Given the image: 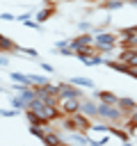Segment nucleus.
I'll list each match as a JSON object with an SVG mask.
<instances>
[{
  "label": "nucleus",
  "mask_w": 137,
  "mask_h": 146,
  "mask_svg": "<svg viewBox=\"0 0 137 146\" xmlns=\"http://www.w3.org/2000/svg\"><path fill=\"white\" fill-rule=\"evenodd\" d=\"M27 110H32L39 119H43V121H48V123H53V121H59L64 114L59 112V107L57 105H53V103H48L46 98H41V96H37L32 103H30V107Z\"/></svg>",
  "instance_id": "obj_1"
},
{
  "label": "nucleus",
  "mask_w": 137,
  "mask_h": 146,
  "mask_svg": "<svg viewBox=\"0 0 137 146\" xmlns=\"http://www.w3.org/2000/svg\"><path fill=\"white\" fill-rule=\"evenodd\" d=\"M91 119L87 116V114H82V112H75V114H71V116H62L59 119V130H64V132H89L91 130Z\"/></svg>",
  "instance_id": "obj_2"
},
{
  "label": "nucleus",
  "mask_w": 137,
  "mask_h": 146,
  "mask_svg": "<svg viewBox=\"0 0 137 146\" xmlns=\"http://www.w3.org/2000/svg\"><path fill=\"white\" fill-rule=\"evenodd\" d=\"M119 46V34H114V32H105V30H98L96 34H94V48L105 57V55H110V52H114V48Z\"/></svg>",
  "instance_id": "obj_3"
},
{
  "label": "nucleus",
  "mask_w": 137,
  "mask_h": 146,
  "mask_svg": "<svg viewBox=\"0 0 137 146\" xmlns=\"http://www.w3.org/2000/svg\"><path fill=\"white\" fill-rule=\"evenodd\" d=\"M98 119L100 121H107V123H112V125H119V123H123V112L116 107V105H110V103H100L98 100Z\"/></svg>",
  "instance_id": "obj_4"
},
{
  "label": "nucleus",
  "mask_w": 137,
  "mask_h": 146,
  "mask_svg": "<svg viewBox=\"0 0 137 146\" xmlns=\"http://www.w3.org/2000/svg\"><path fill=\"white\" fill-rule=\"evenodd\" d=\"M68 43H71V50H73V52L84 50V48H94V34H91V32H82V34H78V36H71Z\"/></svg>",
  "instance_id": "obj_5"
},
{
  "label": "nucleus",
  "mask_w": 137,
  "mask_h": 146,
  "mask_svg": "<svg viewBox=\"0 0 137 146\" xmlns=\"http://www.w3.org/2000/svg\"><path fill=\"white\" fill-rule=\"evenodd\" d=\"M57 107H59V112H62L64 116H71V114L80 112L82 98H59V100H57Z\"/></svg>",
  "instance_id": "obj_6"
},
{
  "label": "nucleus",
  "mask_w": 137,
  "mask_h": 146,
  "mask_svg": "<svg viewBox=\"0 0 137 146\" xmlns=\"http://www.w3.org/2000/svg\"><path fill=\"white\" fill-rule=\"evenodd\" d=\"M119 46L121 48H137V25L119 30Z\"/></svg>",
  "instance_id": "obj_7"
},
{
  "label": "nucleus",
  "mask_w": 137,
  "mask_h": 146,
  "mask_svg": "<svg viewBox=\"0 0 137 146\" xmlns=\"http://www.w3.org/2000/svg\"><path fill=\"white\" fill-rule=\"evenodd\" d=\"M59 98H84V94L80 91V87H75L68 80V82H59Z\"/></svg>",
  "instance_id": "obj_8"
},
{
  "label": "nucleus",
  "mask_w": 137,
  "mask_h": 146,
  "mask_svg": "<svg viewBox=\"0 0 137 146\" xmlns=\"http://www.w3.org/2000/svg\"><path fill=\"white\" fill-rule=\"evenodd\" d=\"M80 112H82V114H87L91 121H96V119H98V103L84 96V98H82V107H80Z\"/></svg>",
  "instance_id": "obj_9"
},
{
  "label": "nucleus",
  "mask_w": 137,
  "mask_h": 146,
  "mask_svg": "<svg viewBox=\"0 0 137 146\" xmlns=\"http://www.w3.org/2000/svg\"><path fill=\"white\" fill-rule=\"evenodd\" d=\"M116 107H119V110L123 112V116L128 119V116L137 110V103H135L132 98H119V100H116Z\"/></svg>",
  "instance_id": "obj_10"
},
{
  "label": "nucleus",
  "mask_w": 137,
  "mask_h": 146,
  "mask_svg": "<svg viewBox=\"0 0 137 146\" xmlns=\"http://www.w3.org/2000/svg\"><path fill=\"white\" fill-rule=\"evenodd\" d=\"M59 141H64V139H62V132L55 130V128H50V130L43 135V144H46V146H57Z\"/></svg>",
  "instance_id": "obj_11"
},
{
  "label": "nucleus",
  "mask_w": 137,
  "mask_h": 146,
  "mask_svg": "<svg viewBox=\"0 0 137 146\" xmlns=\"http://www.w3.org/2000/svg\"><path fill=\"white\" fill-rule=\"evenodd\" d=\"M96 98L100 103H110V105H116V100H119V96L112 91H96Z\"/></svg>",
  "instance_id": "obj_12"
},
{
  "label": "nucleus",
  "mask_w": 137,
  "mask_h": 146,
  "mask_svg": "<svg viewBox=\"0 0 137 146\" xmlns=\"http://www.w3.org/2000/svg\"><path fill=\"white\" fill-rule=\"evenodd\" d=\"M14 50H18V46H16L11 39H7V36H2V34H0V52H5V55H7V52H14Z\"/></svg>",
  "instance_id": "obj_13"
},
{
  "label": "nucleus",
  "mask_w": 137,
  "mask_h": 146,
  "mask_svg": "<svg viewBox=\"0 0 137 146\" xmlns=\"http://www.w3.org/2000/svg\"><path fill=\"white\" fill-rule=\"evenodd\" d=\"M123 5H126L123 0H105L100 7H103V9H107V11H114V9H121Z\"/></svg>",
  "instance_id": "obj_14"
},
{
  "label": "nucleus",
  "mask_w": 137,
  "mask_h": 146,
  "mask_svg": "<svg viewBox=\"0 0 137 146\" xmlns=\"http://www.w3.org/2000/svg\"><path fill=\"white\" fill-rule=\"evenodd\" d=\"M71 82L75 87H84V89H94V82L89 78H71Z\"/></svg>",
  "instance_id": "obj_15"
},
{
  "label": "nucleus",
  "mask_w": 137,
  "mask_h": 146,
  "mask_svg": "<svg viewBox=\"0 0 137 146\" xmlns=\"http://www.w3.org/2000/svg\"><path fill=\"white\" fill-rule=\"evenodd\" d=\"M53 14H55V7H46V9H41V11L37 14V21L43 23V21H48V16H53Z\"/></svg>",
  "instance_id": "obj_16"
},
{
  "label": "nucleus",
  "mask_w": 137,
  "mask_h": 146,
  "mask_svg": "<svg viewBox=\"0 0 137 146\" xmlns=\"http://www.w3.org/2000/svg\"><path fill=\"white\" fill-rule=\"evenodd\" d=\"M16 84H30V75H23V73H11L9 75Z\"/></svg>",
  "instance_id": "obj_17"
},
{
  "label": "nucleus",
  "mask_w": 137,
  "mask_h": 146,
  "mask_svg": "<svg viewBox=\"0 0 137 146\" xmlns=\"http://www.w3.org/2000/svg\"><path fill=\"white\" fill-rule=\"evenodd\" d=\"M48 80L46 78H41V75H30V84L32 87H41V84H46Z\"/></svg>",
  "instance_id": "obj_18"
},
{
  "label": "nucleus",
  "mask_w": 137,
  "mask_h": 146,
  "mask_svg": "<svg viewBox=\"0 0 137 146\" xmlns=\"http://www.w3.org/2000/svg\"><path fill=\"white\" fill-rule=\"evenodd\" d=\"M80 30H82V32H89V30H94V25H91L89 21H82V23H80Z\"/></svg>",
  "instance_id": "obj_19"
},
{
  "label": "nucleus",
  "mask_w": 137,
  "mask_h": 146,
  "mask_svg": "<svg viewBox=\"0 0 137 146\" xmlns=\"http://www.w3.org/2000/svg\"><path fill=\"white\" fill-rule=\"evenodd\" d=\"M41 68H43V71H48V73H55V68H53L50 64H46V62H41Z\"/></svg>",
  "instance_id": "obj_20"
},
{
  "label": "nucleus",
  "mask_w": 137,
  "mask_h": 146,
  "mask_svg": "<svg viewBox=\"0 0 137 146\" xmlns=\"http://www.w3.org/2000/svg\"><path fill=\"white\" fill-rule=\"evenodd\" d=\"M7 62H9V59L5 57V52H0V66H7Z\"/></svg>",
  "instance_id": "obj_21"
},
{
  "label": "nucleus",
  "mask_w": 137,
  "mask_h": 146,
  "mask_svg": "<svg viewBox=\"0 0 137 146\" xmlns=\"http://www.w3.org/2000/svg\"><path fill=\"white\" fill-rule=\"evenodd\" d=\"M0 18H2V21H14V16H11V14H0Z\"/></svg>",
  "instance_id": "obj_22"
},
{
  "label": "nucleus",
  "mask_w": 137,
  "mask_h": 146,
  "mask_svg": "<svg viewBox=\"0 0 137 146\" xmlns=\"http://www.w3.org/2000/svg\"><path fill=\"white\" fill-rule=\"evenodd\" d=\"M46 5H48V7H55V5H57V0H46Z\"/></svg>",
  "instance_id": "obj_23"
},
{
  "label": "nucleus",
  "mask_w": 137,
  "mask_h": 146,
  "mask_svg": "<svg viewBox=\"0 0 137 146\" xmlns=\"http://www.w3.org/2000/svg\"><path fill=\"white\" fill-rule=\"evenodd\" d=\"M128 2H130V5H132V7H137V0H128Z\"/></svg>",
  "instance_id": "obj_24"
}]
</instances>
